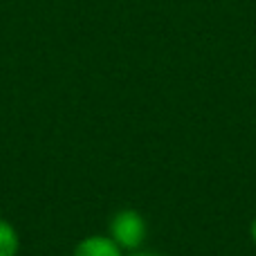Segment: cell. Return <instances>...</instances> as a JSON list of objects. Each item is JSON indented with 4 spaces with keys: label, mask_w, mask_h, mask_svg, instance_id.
<instances>
[{
    "label": "cell",
    "mask_w": 256,
    "mask_h": 256,
    "mask_svg": "<svg viewBox=\"0 0 256 256\" xmlns=\"http://www.w3.org/2000/svg\"><path fill=\"white\" fill-rule=\"evenodd\" d=\"M110 238L122 250H140L146 238V220L135 209H122L110 220Z\"/></svg>",
    "instance_id": "1"
},
{
    "label": "cell",
    "mask_w": 256,
    "mask_h": 256,
    "mask_svg": "<svg viewBox=\"0 0 256 256\" xmlns=\"http://www.w3.org/2000/svg\"><path fill=\"white\" fill-rule=\"evenodd\" d=\"M74 256H122V248L110 236H88L74 248Z\"/></svg>",
    "instance_id": "2"
},
{
    "label": "cell",
    "mask_w": 256,
    "mask_h": 256,
    "mask_svg": "<svg viewBox=\"0 0 256 256\" xmlns=\"http://www.w3.org/2000/svg\"><path fill=\"white\" fill-rule=\"evenodd\" d=\"M20 250V238L12 222L0 220V256H16Z\"/></svg>",
    "instance_id": "3"
},
{
    "label": "cell",
    "mask_w": 256,
    "mask_h": 256,
    "mask_svg": "<svg viewBox=\"0 0 256 256\" xmlns=\"http://www.w3.org/2000/svg\"><path fill=\"white\" fill-rule=\"evenodd\" d=\"M250 234H252V240H254V243H256V218H254L252 227H250Z\"/></svg>",
    "instance_id": "4"
},
{
    "label": "cell",
    "mask_w": 256,
    "mask_h": 256,
    "mask_svg": "<svg viewBox=\"0 0 256 256\" xmlns=\"http://www.w3.org/2000/svg\"><path fill=\"white\" fill-rule=\"evenodd\" d=\"M130 256H158V254H150V252H137V254H130Z\"/></svg>",
    "instance_id": "5"
}]
</instances>
